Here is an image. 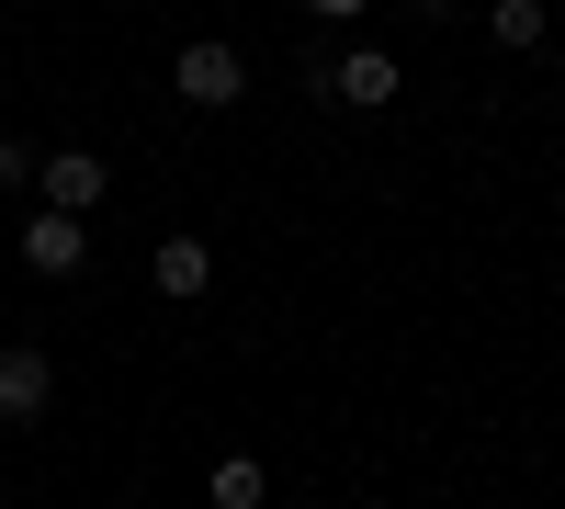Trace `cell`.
Instances as JSON below:
<instances>
[{"mask_svg":"<svg viewBox=\"0 0 565 509\" xmlns=\"http://www.w3.org/2000/svg\"><path fill=\"white\" fill-rule=\"evenodd\" d=\"M181 103H193V114H226V103H238V91H249V68H238V45H215V34H193V45H181Z\"/></svg>","mask_w":565,"mask_h":509,"instance_id":"cell-1","label":"cell"},{"mask_svg":"<svg viewBox=\"0 0 565 509\" xmlns=\"http://www.w3.org/2000/svg\"><path fill=\"white\" fill-rule=\"evenodd\" d=\"M317 91H328V103H351V114H385L396 91H407V68L385 57V45H351V57H328V79H317Z\"/></svg>","mask_w":565,"mask_h":509,"instance_id":"cell-2","label":"cell"},{"mask_svg":"<svg viewBox=\"0 0 565 509\" xmlns=\"http://www.w3.org/2000/svg\"><path fill=\"white\" fill-rule=\"evenodd\" d=\"M34 193L57 204V215H103V193H114V170L90 159V148H57V159L34 170Z\"/></svg>","mask_w":565,"mask_h":509,"instance_id":"cell-3","label":"cell"},{"mask_svg":"<svg viewBox=\"0 0 565 509\" xmlns=\"http://www.w3.org/2000/svg\"><path fill=\"white\" fill-rule=\"evenodd\" d=\"M79 250H90V215H57V204H34V215H23V261L45 272V284H68Z\"/></svg>","mask_w":565,"mask_h":509,"instance_id":"cell-4","label":"cell"},{"mask_svg":"<svg viewBox=\"0 0 565 509\" xmlns=\"http://www.w3.org/2000/svg\"><path fill=\"white\" fill-rule=\"evenodd\" d=\"M148 284H159L170 306H193V295L215 284V250H204V238H159V250H148Z\"/></svg>","mask_w":565,"mask_h":509,"instance_id":"cell-5","label":"cell"},{"mask_svg":"<svg viewBox=\"0 0 565 509\" xmlns=\"http://www.w3.org/2000/svg\"><path fill=\"white\" fill-rule=\"evenodd\" d=\"M45 396H57V362L45 351H0V420H45Z\"/></svg>","mask_w":565,"mask_h":509,"instance_id":"cell-6","label":"cell"},{"mask_svg":"<svg viewBox=\"0 0 565 509\" xmlns=\"http://www.w3.org/2000/svg\"><path fill=\"white\" fill-rule=\"evenodd\" d=\"M204 498H215V509H260V498H271V476L249 465V453H226V465L204 476Z\"/></svg>","mask_w":565,"mask_h":509,"instance_id":"cell-7","label":"cell"},{"mask_svg":"<svg viewBox=\"0 0 565 509\" xmlns=\"http://www.w3.org/2000/svg\"><path fill=\"white\" fill-rule=\"evenodd\" d=\"M487 34H498V45H543V0H498Z\"/></svg>","mask_w":565,"mask_h":509,"instance_id":"cell-8","label":"cell"},{"mask_svg":"<svg viewBox=\"0 0 565 509\" xmlns=\"http://www.w3.org/2000/svg\"><path fill=\"white\" fill-rule=\"evenodd\" d=\"M34 170H45V159L23 148V136H0V193H34Z\"/></svg>","mask_w":565,"mask_h":509,"instance_id":"cell-9","label":"cell"},{"mask_svg":"<svg viewBox=\"0 0 565 509\" xmlns=\"http://www.w3.org/2000/svg\"><path fill=\"white\" fill-rule=\"evenodd\" d=\"M306 12H317V23H362L373 0H306Z\"/></svg>","mask_w":565,"mask_h":509,"instance_id":"cell-10","label":"cell"},{"mask_svg":"<svg viewBox=\"0 0 565 509\" xmlns=\"http://www.w3.org/2000/svg\"><path fill=\"white\" fill-rule=\"evenodd\" d=\"M282 509H317V498H282Z\"/></svg>","mask_w":565,"mask_h":509,"instance_id":"cell-11","label":"cell"}]
</instances>
